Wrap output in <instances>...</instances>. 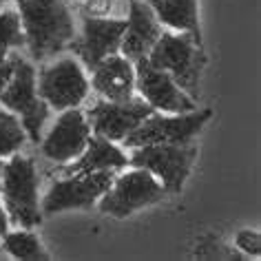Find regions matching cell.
Instances as JSON below:
<instances>
[{
  "instance_id": "8fae6325",
  "label": "cell",
  "mask_w": 261,
  "mask_h": 261,
  "mask_svg": "<svg viewBox=\"0 0 261 261\" xmlns=\"http://www.w3.org/2000/svg\"><path fill=\"white\" fill-rule=\"evenodd\" d=\"M155 109L144 100L130 97L126 102H97L89 109L87 122L95 135H102L111 142H122L130 130H135Z\"/></svg>"
},
{
  "instance_id": "4fadbf2b",
  "label": "cell",
  "mask_w": 261,
  "mask_h": 261,
  "mask_svg": "<svg viewBox=\"0 0 261 261\" xmlns=\"http://www.w3.org/2000/svg\"><path fill=\"white\" fill-rule=\"evenodd\" d=\"M89 135L91 126L84 113L77 109H64L51 133L42 140V153L56 164H69L71 160L80 158L87 148Z\"/></svg>"
},
{
  "instance_id": "ffe728a7",
  "label": "cell",
  "mask_w": 261,
  "mask_h": 261,
  "mask_svg": "<svg viewBox=\"0 0 261 261\" xmlns=\"http://www.w3.org/2000/svg\"><path fill=\"white\" fill-rule=\"evenodd\" d=\"M11 47H24V31L18 11H0V62L7 60Z\"/></svg>"
},
{
  "instance_id": "e0dca14e",
  "label": "cell",
  "mask_w": 261,
  "mask_h": 261,
  "mask_svg": "<svg viewBox=\"0 0 261 261\" xmlns=\"http://www.w3.org/2000/svg\"><path fill=\"white\" fill-rule=\"evenodd\" d=\"M160 22L173 29H181L201 44V29L197 18V0H146Z\"/></svg>"
},
{
  "instance_id": "52a82bcc",
  "label": "cell",
  "mask_w": 261,
  "mask_h": 261,
  "mask_svg": "<svg viewBox=\"0 0 261 261\" xmlns=\"http://www.w3.org/2000/svg\"><path fill=\"white\" fill-rule=\"evenodd\" d=\"M213 111H188V113H175V117H164L162 113H151L135 130L124 138V146L138 148L146 144H188L201 126L211 120Z\"/></svg>"
},
{
  "instance_id": "603a6c76",
  "label": "cell",
  "mask_w": 261,
  "mask_h": 261,
  "mask_svg": "<svg viewBox=\"0 0 261 261\" xmlns=\"http://www.w3.org/2000/svg\"><path fill=\"white\" fill-rule=\"evenodd\" d=\"M11 73H14V60H11V58H7L5 62H0V93H3V89L7 87Z\"/></svg>"
},
{
  "instance_id": "4316f807",
  "label": "cell",
  "mask_w": 261,
  "mask_h": 261,
  "mask_svg": "<svg viewBox=\"0 0 261 261\" xmlns=\"http://www.w3.org/2000/svg\"><path fill=\"white\" fill-rule=\"evenodd\" d=\"M0 259H3V254H0Z\"/></svg>"
},
{
  "instance_id": "8992f818",
  "label": "cell",
  "mask_w": 261,
  "mask_h": 261,
  "mask_svg": "<svg viewBox=\"0 0 261 261\" xmlns=\"http://www.w3.org/2000/svg\"><path fill=\"white\" fill-rule=\"evenodd\" d=\"M164 186L153 173L144 171V168H135V171L113 179L109 191L100 197V211L111 217L124 219L140 208L158 204L164 199Z\"/></svg>"
},
{
  "instance_id": "484cf974",
  "label": "cell",
  "mask_w": 261,
  "mask_h": 261,
  "mask_svg": "<svg viewBox=\"0 0 261 261\" xmlns=\"http://www.w3.org/2000/svg\"><path fill=\"white\" fill-rule=\"evenodd\" d=\"M0 3H7V0H0Z\"/></svg>"
},
{
  "instance_id": "7a4b0ae2",
  "label": "cell",
  "mask_w": 261,
  "mask_h": 261,
  "mask_svg": "<svg viewBox=\"0 0 261 261\" xmlns=\"http://www.w3.org/2000/svg\"><path fill=\"white\" fill-rule=\"evenodd\" d=\"M148 62L155 69L166 71L173 77V82L193 100L199 97V80L206 67V54L201 44L193 40L191 34L162 31V36L148 54Z\"/></svg>"
},
{
  "instance_id": "5b68a950",
  "label": "cell",
  "mask_w": 261,
  "mask_h": 261,
  "mask_svg": "<svg viewBox=\"0 0 261 261\" xmlns=\"http://www.w3.org/2000/svg\"><path fill=\"white\" fill-rule=\"evenodd\" d=\"M195 158L197 148L191 144H146L135 148L128 158V164L160 177L166 193H179Z\"/></svg>"
},
{
  "instance_id": "d6986e66",
  "label": "cell",
  "mask_w": 261,
  "mask_h": 261,
  "mask_svg": "<svg viewBox=\"0 0 261 261\" xmlns=\"http://www.w3.org/2000/svg\"><path fill=\"white\" fill-rule=\"evenodd\" d=\"M27 140L20 117L9 111H0V158H11L20 151V146Z\"/></svg>"
},
{
  "instance_id": "d4e9b609",
  "label": "cell",
  "mask_w": 261,
  "mask_h": 261,
  "mask_svg": "<svg viewBox=\"0 0 261 261\" xmlns=\"http://www.w3.org/2000/svg\"><path fill=\"white\" fill-rule=\"evenodd\" d=\"M3 166H5V162H3V158H0V179H3Z\"/></svg>"
},
{
  "instance_id": "7402d4cb",
  "label": "cell",
  "mask_w": 261,
  "mask_h": 261,
  "mask_svg": "<svg viewBox=\"0 0 261 261\" xmlns=\"http://www.w3.org/2000/svg\"><path fill=\"white\" fill-rule=\"evenodd\" d=\"M111 9H113V0H87L82 11L91 18H107Z\"/></svg>"
},
{
  "instance_id": "7c38bea8",
  "label": "cell",
  "mask_w": 261,
  "mask_h": 261,
  "mask_svg": "<svg viewBox=\"0 0 261 261\" xmlns=\"http://www.w3.org/2000/svg\"><path fill=\"white\" fill-rule=\"evenodd\" d=\"M126 29V20H113V18H91L84 16V29L80 38L69 42V49L84 62V67L93 71L107 56L120 51L122 36Z\"/></svg>"
},
{
  "instance_id": "44dd1931",
  "label": "cell",
  "mask_w": 261,
  "mask_h": 261,
  "mask_svg": "<svg viewBox=\"0 0 261 261\" xmlns=\"http://www.w3.org/2000/svg\"><path fill=\"white\" fill-rule=\"evenodd\" d=\"M237 246L244 250L246 254H252V257H259L261 254V237H259V232H254V230H241L237 232Z\"/></svg>"
},
{
  "instance_id": "ac0fdd59",
  "label": "cell",
  "mask_w": 261,
  "mask_h": 261,
  "mask_svg": "<svg viewBox=\"0 0 261 261\" xmlns=\"http://www.w3.org/2000/svg\"><path fill=\"white\" fill-rule=\"evenodd\" d=\"M3 250L16 259H29V261H49V252L42 248L40 239L29 230H18L7 232L3 241Z\"/></svg>"
},
{
  "instance_id": "30bf717a",
  "label": "cell",
  "mask_w": 261,
  "mask_h": 261,
  "mask_svg": "<svg viewBox=\"0 0 261 261\" xmlns=\"http://www.w3.org/2000/svg\"><path fill=\"white\" fill-rule=\"evenodd\" d=\"M135 89L142 97L151 104L155 111H166V113H188L195 111L197 104L191 95H186L173 77L162 69H155L148 62V56L135 60Z\"/></svg>"
},
{
  "instance_id": "9c48e42d",
  "label": "cell",
  "mask_w": 261,
  "mask_h": 261,
  "mask_svg": "<svg viewBox=\"0 0 261 261\" xmlns=\"http://www.w3.org/2000/svg\"><path fill=\"white\" fill-rule=\"evenodd\" d=\"M38 95L56 111L75 109L89 91L87 75L75 58H62L40 71L36 82Z\"/></svg>"
},
{
  "instance_id": "2e32d148",
  "label": "cell",
  "mask_w": 261,
  "mask_h": 261,
  "mask_svg": "<svg viewBox=\"0 0 261 261\" xmlns=\"http://www.w3.org/2000/svg\"><path fill=\"white\" fill-rule=\"evenodd\" d=\"M128 166V158L117 148L113 142L102 135H89L87 148L80 158L71 160L69 164H60L56 168V175L69 177L77 173H95V171H115V168Z\"/></svg>"
},
{
  "instance_id": "277c9868",
  "label": "cell",
  "mask_w": 261,
  "mask_h": 261,
  "mask_svg": "<svg viewBox=\"0 0 261 261\" xmlns=\"http://www.w3.org/2000/svg\"><path fill=\"white\" fill-rule=\"evenodd\" d=\"M11 60H14V73L0 93V102L20 117L27 135L38 144L42 140V126L49 115V104L38 95L34 64H29L20 56H11Z\"/></svg>"
},
{
  "instance_id": "cb8c5ba5",
  "label": "cell",
  "mask_w": 261,
  "mask_h": 261,
  "mask_svg": "<svg viewBox=\"0 0 261 261\" xmlns=\"http://www.w3.org/2000/svg\"><path fill=\"white\" fill-rule=\"evenodd\" d=\"M9 230V217H7V213H5V208L0 206V237H5Z\"/></svg>"
},
{
  "instance_id": "6da1fadb",
  "label": "cell",
  "mask_w": 261,
  "mask_h": 261,
  "mask_svg": "<svg viewBox=\"0 0 261 261\" xmlns=\"http://www.w3.org/2000/svg\"><path fill=\"white\" fill-rule=\"evenodd\" d=\"M24 47L34 60L60 54L75 38L73 18L64 0H18Z\"/></svg>"
},
{
  "instance_id": "9a60e30c",
  "label": "cell",
  "mask_w": 261,
  "mask_h": 261,
  "mask_svg": "<svg viewBox=\"0 0 261 261\" xmlns=\"http://www.w3.org/2000/svg\"><path fill=\"white\" fill-rule=\"evenodd\" d=\"M93 89L111 102H126L135 93V69L128 58L107 56L93 69Z\"/></svg>"
},
{
  "instance_id": "3957f363",
  "label": "cell",
  "mask_w": 261,
  "mask_h": 261,
  "mask_svg": "<svg viewBox=\"0 0 261 261\" xmlns=\"http://www.w3.org/2000/svg\"><path fill=\"white\" fill-rule=\"evenodd\" d=\"M0 191L5 197L9 219L22 228H34L42 221V211L38 204V173L31 158L11 155L3 166Z\"/></svg>"
},
{
  "instance_id": "ba28073f",
  "label": "cell",
  "mask_w": 261,
  "mask_h": 261,
  "mask_svg": "<svg viewBox=\"0 0 261 261\" xmlns=\"http://www.w3.org/2000/svg\"><path fill=\"white\" fill-rule=\"evenodd\" d=\"M113 179H115L113 171L77 173V175L62 177L44 195L40 211L47 215H56L64 211H89L109 191Z\"/></svg>"
},
{
  "instance_id": "5bb4252c",
  "label": "cell",
  "mask_w": 261,
  "mask_h": 261,
  "mask_svg": "<svg viewBox=\"0 0 261 261\" xmlns=\"http://www.w3.org/2000/svg\"><path fill=\"white\" fill-rule=\"evenodd\" d=\"M160 36H162L160 20L155 18L146 0H128V20L120 44L122 56L133 62L138 58L148 56Z\"/></svg>"
}]
</instances>
